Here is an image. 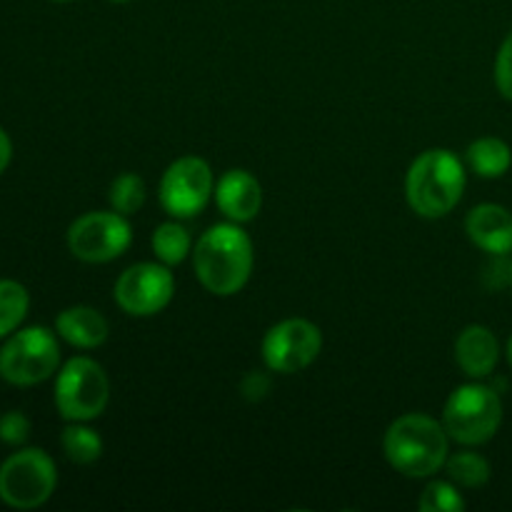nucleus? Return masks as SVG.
<instances>
[{"label":"nucleus","instance_id":"nucleus-1","mask_svg":"<svg viewBox=\"0 0 512 512\" xmlns=\"http://www.w3.org/2000/svg\"><path fill=\"white\" fill-rule=\"evenodd\" d=\"M253 240L240 223H218L200 235L193 268L200 285L218 298H230L248 285L253 273Z\"/></svg>","mask_w":512,"mask_h":512},{"label":"nucleus","instance_id":"nucleus-2","mask_svg":"<svg viewBox=\"0 0 512 512\" xmlns=\"http://www.w3.org/2000/svg\"><path fill=\"white\" fill-rule=\"evenodd\" d=\"M448 448V430L430 415H400L385 430V458L405 478H433L448 463Z\"/></svg>","mask_w":512,"mask_h":512},{"label":"nucleus","instance_id":"nucleus-3","mask_svg":"<svg viewBox=\"0 0 512 512\" xmlns=\"http://www.w3.org/2000/svg\"><path fill=\"white\" fill-rule=\"evenodd\" d=\"M465 190V168L453 150L433 148L413 160L405 178L408 203L420 218H445L458 208Z\"/></svg>","mask_w":512,"mask_h":512},{"label":"nucleus","instance_id":"nucleus-4","mask_svg":"<svg viewBox=\"0 0 512 512\" xmlns=\"http://www.w3.org/2000/svg\"><path fill=\"white\" fill-rule=\"evenodd\" d=\"M503 423V400L490 385L468 383L453 390L443 410L450 440L460 445H483L495 438Z\"/></svg>","mask_w":512,"mask_h":512},{"label":"nucleus","instance_id":"nucleus-5","mask_svg":"<svg viewBox=\"0 0 512 512\" xmlns=\"http://www.w3.org/2000/svg\"><path fill=\"white\" fill-rule=\"evenodd\" d=\"M110 380L90 358H73L63 365L55 380V405L65 420L88 423L108 408Z\"/></svg>","mask_w":512,"mask_h":512},{"label":"nucleus","instance_id":"nucleus-6","mask_svg":"<svg viewBox=\"0 0 512 512\" xmlns=\"http://www.w3.org/2000/svg\"><path fill=\"white\" fill-rule=\"evenodd\" d=\"M58 485L53 458L40 448L10 455L0 468V500L15 510H33L48 503Z\"/></svg>","mask_w":512,"mask_h":512},{"label":"nucleus","instance_id":"nucleus-7","mask_svg":"<svg viewBox=\"0 0 512 512\" xmlns=\"http://www.w3.org/2000/svg\"><path fill=\"white\" fill-rule=\"evenodd\" d=\"M60 365V345L48 328H25L0 350V378L28 388L48 380Z\"/></svg>","mask_w":512,"mask_h":512},{"label":"nucleus","instance_id":"nucleus-8","mask_svg":"<svg viewBox=\"0 0 512 512\" xmlns=\"http://www.w3.org/2000/svg\"><path fill=\"white\" fill-rule=\"evenodd\" d=\"M133 243V228L115 210L85 213L70 225L68 248L83 263H110Z\"/></svg>","mask_w":512,"mask_h":512},{"label":"nucleus","instance_id":"nucleus-9","mask_svg":"<svg viewBox=\"0 0 512 512\" xmlns=\"http://www.w3.org/2000/svg\"><path fill=\"white\" fill-rule=\"evenodd\" d=\"M215 195V175L203 158H178L160 180V205L173 218H193L203 213Z\"/></svg>","mask_w":512,"mask_h":512},{"label":"nucleus","instance_id":"nucleus-10","mask_svg":"<svg viewBox=\"0 0 512 512\" xmlns=\"http://www.w3.org/2000/svg\"><path fill=\"white\" fill-rule=\"evenodd\" d=\"M323 333L305 318H288L273 325L263 338V360L273 373H300L318 360Z\"/></svg>","mask_w":512,"mask_h":512},{"label":"nucleus","instance_id":"nucleus-11","mask_svg":"<svg viewBox=\"0 0 512 512\" xmlns=\"http://www.w3.org/2000/svg\"><path fill=\"white\" fill-rule=\"evenodd\" d=\"M175 278L168 265L138 263L123 270L115 283V303L133 318H150L170 305Z\"/></svg>","mask_w":512,"mask_h":512},{"label":"nucleus","instance_id":"nucleus-12","mask_svg":"<svg viewBox=\"0 0 512 512\" xmlns=\"http://www.w3.org/2000/svg\"><path fill=\"white\" fill-rule=\"evenodd\" d=\"M215 203L233 223H250L263 208V188L248 170H228L215 183Z\"/></svg>","mask_w":512,"mask_h":512},{"label":"nucleus","instance_id":"nucleus-13","mask_svg":"<svg viewBox=\"0 0 512 512\" xmlns=\"http://www.w3.org/2000/svg\"><path fill=\"white\" fill-rule=\"evenodd\" d=\"M465 233L485 253L498 258L512 253V213L503 205H475L465 220Z\"/></svg>","mask_w":512,"mask_h":512},{"label":"nucleus","instance_id":"nucleus-14","mask_svg":"<svg viewBox=\"0 0 512 512\" xmlns=\"http://www.w3.org/2000/svg\"><path fill=\"white\" fill-rule=\"evenodd\" d=\"M455 360L468 378L483 380L500 360V343L485 325H468L455 340Z\"/></svg>","mask_w":512,"mask_h":512},{"label":"nucleus","instance_id":"nucleus-15","mask_svg":"<svg viewBox=\"0 0 512 512\" xmlns=\"http://www.w3.org/2000/svg\"><path fill=\"white\" fill-rule=\"evenodd\" d=\"M55 330H58L65 343L83 350H93L103 345L110 333L108 320L95 308H88V305H75V308L63 310L55 320Z\"/></svg>","mask_w":512,"mask_h":512},{"label":"nucleus","instance_id":"nucleus-16","mask_svg":"<svg viewBox=\"0 0 512 512\" xmlns=\"http://www.w3.org/2000/svg\"><path fill=\"white\" fill-rule=\"evenodd\" d=\"M468 163L480 178H503L512 165V150L500 138H478L468 148Z\"/></svg>","mask_w":512,"mask_h":512},{"label":"nucleus","instance_id":"nucleus-17","mask_svg":"<svg viewBox=\"0 0 512 512\" xmlns=\"http://www.w3.org/2000/svg\"><path fill=\"white\" fill-rule=\"evenodd\" d=\"M150 245H153L155 258L163 265H178L193 253V240H190V233L180 223H163L153 230V238H150Z\"/></svg>","mask_w":512,"mask_h":512},{"label":"nucleus","instance_id":"nucleus-18","mask_svg":"<svg viewBox=\"0 0 512 512\" xmlns=\"http://www.w3.org/2000/svg\"><path fill=\"white\" fill-rule=\"evenodd\" d=\"M60 445H63L65 455L78 465H90L103 455V440L93 428L75 423L68 425L60 435Z\"/></svg>","mask_w":512,"mask_h":512},{"label":"nucleus","instance_id":"nucleus-19","mask_svg":"<svg viewBox=\"0 0 512 512\" xmlns=\"http://www.w3.org/2000/svg\"><path fill=\"white\" fill-rule=\"evenodd\" d=\"M30 308L28 290L15 280H0V338L13 333Z\"/></svg>","mask_w":512,"mask_h":512},{"label":"nucleus","instance_id":"nucleus-20","mask_svg":"<svg viewBox=\"0 0 512 512\" xmlns=\"http://www.w3.org/2000/svg\"><path fill=\"white\" fill-rule=\"evenodd\" d=\"M448 478L460 488H483L490 480V463L478 453L448 455Z\"/></svg>","mask_w":512,"mask_h":512},{"label":"nucleus","instance_id":"nucleus-21","mask_svg":"<svg viewBox=\"0 0 512 512\" xmlns=\"http://www.w3.org/2000/svg\"><path fill=\"white\" fill-rule=\"evenodd\" d=\"M110 208L120 215H133L143 208L145 203V183L140 175L135 173H123L113 180L110 185Z\"/></svg>","mask_w":512,"mask_h":512},{"label":"nucleus","instance_id":"nucleus-22","mask_svg":"<svg viewBox=\"0 0 512 512\" xmlns=\"http://www.w3.org/2000/svg\"><path fill=\"white\" fill-rule=\"evenodd\" d=\"M418 508L423 512H463L465 498L458 493L455 483H445V480H433L428 488L423 490L418 500Z\"/></svg>","mask_w":512,"mask_h":512},{"label":"nucleus","instance_id":"nucleus-23","mask_svg":"<svg viewBox=\"0 0 512 512\" xmlns=\"http://www.w3.org/2000/svg\"><path fill=\"white\" fill-rule=\"evenodd\" d=\"M30 438V420L23 413L13 410L0 418V440L5 445H23Z\"/></svg>","mask_w":512,"mask_h":512},{"label":"nucleus","instance_id":"nucleus-24","mask_svg":"<svg viewBox=\"0 0 512 512\" xmlns=\"http://www.w3.org/2000/svg\"><path fill=\"white\" fill-rule=\"evenodd\" d=\"M495 85L503 98L512 100V33L503 40L498 60H495Z\"/></svg>","mask_w":512,"mask_h":512},{"label":"nucleus","instance_id":"nucleus-25","mask_svg":"<svg viewBox=\"0 0 512 512\" xmlns=\"http://www.w3.org/2000/svg\"><path fill=\"white\" fill-rule=\"evenodd\" d=\"M245 380H250V383H243V393L248 395L250 400H258V398H263V395L268 393V390H270V383H268V378H263V375L253 373V375H248V378H245Z\"/></svg>","mask_w":512,"mask_h":512},{"label":"nucleus","instance_id":"nucleus-26","mask_svg":"<svg viewBox=\"0 0 512 512\" xmlns=\"http://www.w3.org/2000/svg\"><path fill=\"white\" fill-rule=\"evenodd\" d=\"M10 158H13V143H10V138L5 130H0V173L8 168Z\"/></svg>","mask_w":512,"mask_h":512},{"label":"nucleus","instance_id":"nucleus-27","mask_svg":"<svg viewBox=\"0 0 512 512\" xmlns=\"http://www.w3.org/2000/svg\"><path fill=\"white\" fill-rule=\"evenodd\" d=\"M508 360H510V365H512V338H510V343H508Z\"/></svg>","mask_w":512,"mask_h":512},{"label":"nucleus","instance_id":"nucleus-28","mask_svg":"<svg viewBox=\"0 0 512 512\" xmlns=\"http://www.w3.org/2000/svg\"><path fill=\"white\" fill-rule=\"evenodd\" d=\"M53 3H73V0H53Z\"/></svg>","mask_w":512,"mask_h":512},{"label":"nucleus","instance_id":"nucleus-29","mask_svg":"<svg viewBox=\"0 0 512 512\" xmlns=\"http://www.w3.org/2000/svg\"><path fill=\"white\" fill-rule=\"evenodd\" d=\"M113 3H128V0H113Z\"/></svg>","mask_w":512,"mask_h":512},{"label":"nucleus","instance_id":"nucleus-30","mask_svg":"<svg viewBox=\"0 0 512 512\" xmlns=\"http://www.w3.org/2000/svg\"><path fill=\"white\" fill-rule=\"evenodd\" d=\"M510 283H512V263H510Z\"/></svg>","mask_w":512,"mask_h":512}]
</instances>
